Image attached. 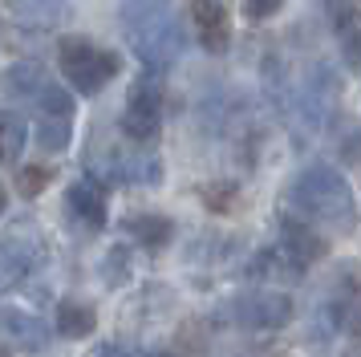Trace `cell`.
<instances>
[{
	"mask_svg": "<svg viewBox=\"0 0 361 357\" xmlns=\"http://www.w3.org/2000/svg\"><path fill=\"white\" fill-rule=\"evenodd\" d=\"M102 276H106V284H122V280H130V252H126V248H114V252L106 256Z\"/></svg>",
	"mask_w": 361,
	"mask_h": 357,
	"instance_id": "cell-20",
	"label": "cell"
},
{
	"mask_svg": "<svg viewBox=\"0 0 361 357\" xmlns=\"http://www.w3.org/2000/svg\"><path fill=\"white\" fill-rule=\"evenodd\" d=\"M199 195H203V207L207 211H231L235 207V183H207Z\"/></svg>",
	"mask_w": 361,
	"mask_h": 357,
	"instance_id": "cell-19",
	"label": "cell"
},
{
	"mask_svg": "<svg viewBox=\"0 0 361 357\" xmlns=\"http://www.w3.org/2000/svg\"><path fill=\"white\" fill-rule=\"evenodd\" d=\"M4 211H8V191L0 187V215H4Z\"/></svg>",
	"mask_w": 361,
	"mask_h": 357,
	"instance_id": "cell-22",
	"label": "cell"
},
{
	"mask_svg": "<svg viewBox=\"0 0 361 357\" xmlns=\"http://www.w3.org/2000/svg\"><path fill=\"white\" fill-rule=\"evenodd\" d=\"M29 146V122L13 110H0V167L17 162Z\"/></svg>",
	"mask_w": 361,
	"mask_h": 357,
	"instance_id": "cell-15",
	"label": "cell"
},
{
	"mask_svg": "<svg viewBox=\"0 0 361 357\" xmlns=\"http://www.w3.org/2000/svg\"><path fill=\"white\" fill-rule=\"evenodd\" d=\"M122 126V138L134 146H150L163 130V81H159V69H150L130 85V97H126V110L118 118Z\"/></svg>",
	"mask_w": 361,
	"mask_h": 357,
	"instance_id": "cell-5",
	"label": "cell"
},
{
	"mask_svg": "<svg viewBox=\"0 0 361 357\" xmlns=\"http://www.w3.org/2000/svg\"><path fill=\"white\" fill-rule=\"evenodd\" d=\"M4 8L17 16L20 25H57L66 13V0H4Z\"/></svg>",
	"mask_w": 361,
	"mask_h": 357,
	"instance_id": "cell-16",
	"label": "cell"
},
{
	"mask_svg": "<svg viewBox=\"0 0 361 357\" xmlns=\"http://www.w3.org/2000/svg\"><path fill=\"white\" fill-rule=\"evenodd\" d=\"M122 32L130 41L134 57L147 69H166L179 61L187 32H183L179 13L171 8V0H126L122 4Z\"/></svg>",
	"mask_w": 361,
	"mask_h": 357,
	"instance_id": "cell-1",
	"label": "cell"
},
{
	"mask_svg": "<svg viewBox=\"0 0 361 357\" xmlns=\"http://www.w3.org/2000/svg\"><path fill=\"white\" fill-rule=\"evenodd\" d=\"M41 81H45V73H41V65H13L8 69V78H4V85H8V94H17V97H29L41 90Z\"/></svg>",
	"mask_w": 361,
	"mask_h": 357,
	"instance_id": "cell-17",
	"label": "cell"
},
{
	"mask_svg": "<svg viewBox=\"0 0 361 357\" xmlns=\"http://www.w3.org/2000/svg\"><path fill=\"white\" fill-rule=\"evenodd\" d=\"M228 317L240 329H252V333H272V329H284L293 321V301L284 292H244L235 296L228 308Z\"/></svg>",
	"mask_w": 361,
	"mask_h": 357,
	"instance_id": "cell-6",
	"label": "cell"
},
{
	"mask_svg": "<svg viewBox=\"0 0 361 357\" xmlns=\"http://www.w3.org/2000/svg\"><path fill=\"white\" fill-rule=\"evenodd\" d=\"M280 248H284L300 268L325 256V240H321L309 224H296V219H280Z\"/></svg>",
	"mask_w": 361,
	"mask_h": 357,
	"instance_id": "cell-11",
	"label": "cell"
},
{
	"mask_svg": "<svg viewBox=\"0 0 361 357\" xmlns=\"http://www.w3.org/2000/svg\"><path fill=\"white\" fill-rule=\"evenodd\" d=\"M33 106V143L45 150V155H57L69 146V134H73V114H78V102L69 90H61L53 78L41 81V90L29 97Z\"/></svg>",
	"mask_w": 361,
	"mask_h": 357,
	"instance_id": "cell-4",
	"label": "cell"
},
{
	"mask_svg": "<svg viewBox=\"0 0 361 357\" xmlns=\"http://www.w3.org/2000/svg\"><path fill=\"white\" fill-rule=\"evenodd\" d=\"M98 329V313H94V305H85V301H61L57 305V333L69 341H82L90 337Z\"/></svg>",
	"mask_w": 361,
	"mask_h": 357,
	"instance_id": "cell-13",
	"label": "cell"
},
{
	"mask_svg": "<svg viewBox=\"0 0 361 357\" xmlns=\"http://www.w3.org/2000/svg\"><path fill=\"white\" fill-rule=\"evenodd\" d=\"M288 195H293V207L300 215H309V219L333 227V231H353V224H357L353 187L333 167H309V171H300L293 178Z\"/></svg>",
	"mask_w": 361,
	"mask_h": 357,
	"instance_id": "cell-2",
	"label": "cell"
},
{
	"mask_svg": "<svg viewBox=\"0 0 361 357\" xmlns=\"http://www.w3.org/2000/svg\"><path fill=\"white\" fill-rule=\"evenodd\" d=\"M0 325H4V333L13 337L17 349H29V353H41L45 345H49V333H45V325L29 317V313H0Z\"/></svg>",
	"mask_w": 361,
	"mask_h": 357,
	"instance_id": "cell-12",
	"label": "cell"
},
{
	"mask_svg": "<svg viewBox=\"0 0 361 357\" xmlns=\"http://www.w3.org/2000/svg\"><path fill=\"white\" fill-rule=\"evenodd\" d=\"M329 4V25L337 37V49L349 69H361V13L349 0H325Z\"/></svg>",
	"mask_w": 361,
	"mask_h": 357,
	"instance_id": "cell-10",
	"label": "cell"
},
{
	"mask_svg": "<svg viewBox=\"0 0 361 357\" xmlns=\"http://www.w3.org/2000/svg\"><path fill=\"white\" fill-rule=\"evenodd\" d=\"M0 357H17V353H13V349H8V345H4V341H0Z\"/></svg>",
	"mask_w": 361,
	"mask_h": 357,
	"instance_id": "cell-24",
	"label": "cell"
},
{
	"mask_svg": "<svg viewBox=\"0 0 361 357\" xmlns=\"http://www.w3.org/2000/svg\"><path fill=\"white\" fill-rule=\"evenodd\" d=\"M49 178H53L49 167H20L17 178H13V187H17L20 199H37V195L49 187Z\"/></svg>",
	"mask_w": 361,
	"mask_h": 357,
	"instance_id": "cell-18",
	"label": "cell"
},
{
	"mask_svg": "<svg viewBox=\"0 0 361 357\" xmlns=\"http://www.w3.org/2000/svg\"><path fill=\"white\" fill-rule=\"evenodd\" d=\"M41 260H45V243H41L37 231L17 227V231L0 236V292L13 289V284H20Z\"/></svg>",
	"mask_w": 361,
	"mask_h": 357,
	"instance_id": "cell-7",
	"label": "cell"
},
{
	"mask_svg": "<svg viewBox=\"0 0 361 357\" xmlns=\"http://www.w3.org/2000/svg\"><path fill=\"white\" fill-rule=\"evenodd\" d=\"M130 357H175V353H134L130 349Z\"/></svg>",
	"mask_w": 361,
	"mask_h": 357,
	"instance_id": "cell-23",
	"label": "cell"
},
{
	"mask_svg": "<svg viewBox=\"0 0 361 357\" xmlns=\"http://www.w3.org/2000/svg\"><path fill=\"white\" fill-rule=\"evenodd\" d=\"M280 4H284V0H244V13L252 16V20H268V16L280 13Z\"/></svg>",
	"mask_w": 361,
	"mask_h": 357,
	"instance_id": "cell-21",
	"label": "cell"
},
{
	"mask_svg": "<svg viewBox=\"0 0 361 357\" xmlns=\"http://www.w3.org/2000/svg\"><path fill=\"white\" fill-rule=\"evenodd\" d=\"M187 13H191L199 45L207 49V53H224L228 49L231 25H228V8L219 0H187Z\"/></svg>",
	"mask_w": 361,
	"mask_h": 357,
	"instance_id": "cell-8",
	"label": "cell"
},
{
	"mask_svg": "<svg viewBox=\"0 0 361 357\" xmlns=\"http://www.w3.org/2000/svg\"><path fill=\"white\" fill-rule=\"evenodd\" d=\"M57 69L78 94H98L118 78L122 61H118L114 49H102L85 37H78V32H69V37L57 41Z\"/></svg>",
	"mask_w": 361,
	"mask_h": 357,
	"instance_id": "cell-3",
	"label": "cell"
},
{
	"mask_svg": "<svg viewBox=\"0 0 361 357\" xmlns=\"http://www.w3.org/2000/svg\"><path fill=\"white\" fill-rule=\"evenodd\" d=\"M126 231H130V236L142 243V248L159 252V248H166V243H171V231H175V224H171L166 215L142 211V215H130V219H126Z\"/></svg>",
	"mask_w": 361,
	"mask_h": 357,
	"instance_id": "cell-14",
	"label": "cell"
},
{
	"mask_svg": "<svg viewBox=\"0 0 361 357\" xmlns=\"http://www.w3.org/2000/svg\"><path fill=\"white\" fill-rule=\"evenodd\" d=\"M66 207L85 231H98V227H106V187L94 175L78 178L66 191Z\"/></svg>",
	"mask_w": 361,
	"mask_h": 357,
	"instance_id": "cell-9",
	"label": "cell"
}]
</instances>
